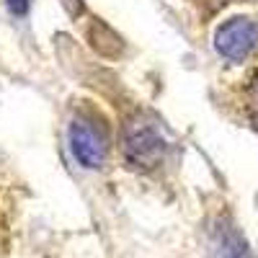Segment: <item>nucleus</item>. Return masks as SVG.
Listing matches in <instances>:
<instances>
[{
    "instance_id": "1",
    "label": "nucleus",
    "mask_w": 258,
    "mask_h": 258,
    "mask_svg": "<svg viewBox=\"0 0 258 258\" xmlns=\"http://www.w3.org/2000/svg\"><path fill=\"white\" fill-rule=\"evenodd\" d=\"M70 147L83 168H101L111 150L109 124L96 111H78L70 121Z\"/></svg>"
},
{
    "instance_id": "2",
    "label": "nucleus",
    "mask_w": 258,
    "mask_h": 258,
    "mask_svg": "<svg viewBox=\"0 0 258 258\" xmlns=\"http://www.w3.org/2000/svg\"><path fill=\"white\" fill-rule=\"evenodd\" d=\"M124 160L137 168V170H150L158 168L168 153V142L160 135V129L150 121H132L124 126Z\"/></svg>"
},
{
    "instance_id": "3",
    "label": "nucleus",
    "mask_w": 258,
    "mask_h": 258,
    "mask_svg": "<svg viewBox=\"0 0 258 258\" xmlns=\"http://www.w3.org/2000/svg\"><path fill=\"white\" fill-rule=\"evenodd\" d=\"M258 47V24L253 18H230L214 34V49L230 62H245Z\"/></svg>"
},
{
    "instance_id": "4",
    "label": "nucleus",
    "mask_w": 258,
    "mask_h": 258,
    "mask_svg": "<svg viewBox=\"0 0 258 258\" xmlns=\"http://www.w3.org/2000/svg\"><path fill=\"white\" fill-rule=\"evenodd\" d=\"M207 253L209 258H250V248L227 214L214 217L207 227Z\"/></svg>"
},
{
    "instance_id": "5",
    "label": "nucleus",
    "mask_w": 258,
    "mask_h": 258,
    "mask_svg": "<svg viewBox=\"0 0 258 258\" xmlns=\"http://www.w3.org/2000/svg\"><path fill=\"white\" fill-rule=\"evenodd\" d=\"M243 106H245V114H248L250 124L258 129V68L250 73V78H248V83H245Z\"/></svg>"
},
{
    "instance_id": "6",
    "label": "nucleus",
    "mask_w": 258,
    "mask_h": 258,
    "mask_svg": "<svg viewBox=\"0 0 258 258\" xmlns=\"http://www.w3.org/2000/svg\"><path fill=\"white\" fill-rule=\"evenodd\" d=\"M8 3V8L16 13V16H24L26 11H29V0H6Z\"/></svg>"
},
{
    "instance_id": "7",
    "label": "nucleus",
    "mask_w": 258,
    "mask_h": 258,
    "mask_svg": "<svg viewBox=\"0 0 258 258\" xmlns=\"http://www.w3.org/2000/svg\"><path fill=\"white\" fill-rule=\"evenodd\" d=\"M0 232H3V225H0Z\"/></svg>"
}]
</instances>
